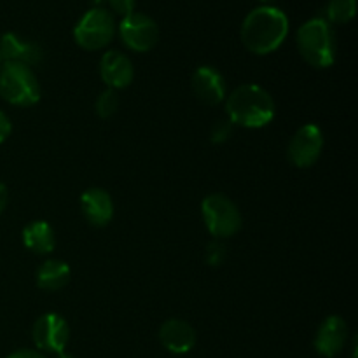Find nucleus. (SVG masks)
Returning a JSON list of instances; mask_svg holds the SVG:
<instances>
[{"label":"nucleus","mask_w":358,"mask_h":358,"mask_svg":"<svg viewBox=\"0 0 358 358\" xmlns=\"http://www.w3.org/2000/svg\"><path fill=\"white\" fill-rule=\"evenodd\" d=\"M23 243L34 254H51L56 245L55 231L45 220H34L23 229Z\"/></svg>","instance_id":"16"},{"label":"nucleus","mask_w":358,"mask_h":358,"mask_svg":"<svg viewBox=\"0 0 358 358\" xmlns=\"http://www.w3.org/2000/svg\"><path fill=\"white\" fill-rule=\"evenodd\" d=\"M0 58L3 62L23 63L31 69L42 62L44 52H42L41 45H37L35 42L27 41L13 31H7L0 37Z\"/></svg>","instance_id":"13"},{"label":"nucleus","mask_w":358,"mask_h":358,"mask_svg":"<svg viewBox=\"0 0 358 358\" xmlns=\"http://www.w3.org/2000/svg\"><path fill=\"white\" fill-rule=\"evenodd\" d=\"M56 358H72V357L65 352H59V353H56Z\"/></svg>","instance_id":"26"},{"label":"nucleus","mask_w":358,"mask_h":358,"mask_svg":"<svg viewBox=\"0 0 358 358\" xmlns=\"http://www.w3.org/2000/svg\"><path fill=\"white\" fill-rule=\"evenodd\" d=\"M259 2H262V3H266V6H268V3L275 2V0H259Z\"/></svg>","instance_id":"27"},{"label":"nucleus","mask_w":358,"mask_h":358,"mask_svg":"<svg viewBox=\"0 0 358 358\" xmlns=\"http://www.w3.org/2000/svg\"><path fill=\"white\" fill-rule=\"evenodd\" d=\"M0 62H2V58H0Z\"/></svg>","instance_id":"29"},{"label":"nucleus","mask_w":358,"mask_h":358,"mask_svg":"<svg viewBox=\"0 0 358 358\" xmlns=\"http://www.w3.org/2000/svg\"><path fill=\"white\" fill-rule=\"evenodd\" d=\"M119 103H121V100H119L117 91L107 87V90L101 91L100 96L96 98V114L100 115L101 119L112 117V115L117 112Z\"/></svg>","instance_id":"19"},{"label":"nucleus","mask_w":358,"mask_h":358,"mask_svg":"<svg viewBox=\"0 0 358 358\" xmlns=\"http://www.w3.org/2000/svg\"><path fill=\"white\" fill-rule=\"evenodd\" d=\"M103 2V0H93V3H101Z\"/></svg>","instance_id":"28"},{"label":"nucleus","mask_w":358,"mask_h":358,"mask_svg":"<svg viewBox=\"0 0 358 358\" xmlns=\"http://www.w3.org/2000/svg\"><path fill=\"white\" fill-rule=\"evenodd\" d=\"M231 133H233V122L226 119V121H219L213 124L212 131H210V138H212L213 143H224L229 140Z\"/></svg>","instance_id":"21"},{"label":"nucleus","mask_w":358,"mask_h":358,"mask_svg":"<svg viewBox=\"0 0 358 358\" xmlns=\"http://www.w3.org/2000/svg\"><path fill=\"white\" fill-rule=\"evenodd\" d=\"M110 9L114 10L119 16H128V14L135 13V3L136 0H107Z\"/></svg>","instance_id":"22"},{"label":"nucleus","mask_w":358,"mask_h":358,"mask_svg":"<svg viewBox=\"0 0 358 358\" xmlns=\"http://www.w3.org/2000/svg\"><path fill=\"white\" fill-rule=\"evenodd\" d=\"M7 201H9V192H7L6 185L0 182V215H2V212L6 210Z\"/></svg>","instance_id":"25"},{"label":"nucleus","mask_w":358,"mask_h":358,"mask_svg":"<svg viewBox=\"0 0 358 358\" xmlns=\"http://www.w3.org/2000/svg\"><path fill=\"white\" fill-rule=\"evenodd\" d=\"M205 259L210 266H220L226 261V247H224L219 240L212 241V243L206 247Z\"/></svg>","instance_id":"20"},{"label":"nucleus","mask_w":358,"mask_h":358,"mask_svg":"<svg viewBox=\"0 0 358 358\" xmlns=\"http://www.w3.org/2000/svg\"><path fill=\"white\" fill-rule=\"evenodd\" d=\"M70 327L65 318L58 313H45L38 318L31 329V339L42 352H65L69 345Z\"/></svg>","instance_id":"8"},{"label":"nucleus","mask_w":358,"mask_h":358,"mask_svg":"<svg viewBox=\"0 0 358 358\" xmlns=\"http://www.w3.org/2000/svg\"><path fill=\"white\" fill-rule=\"evenodd\" d=\"M159 341L164 348L175 355L191 352L196 345V331L191 324L178 318H170L159 329Z\"/></svg>","instance_id":"15"},{"label":"nucleus","mask_w":358,"mask_h":358,"mask_svg":"<svg viewBox=\"0 0 358 358\" xmlns=\"http://www.w3.org/2000/svg\"><path fill=\"white\" fill-rule=\"evenodd\" d=\"M70 276H72V271L66 262L49 259L42 262L41 268L37 269V285L48 292H56L70 282Z\"/></svg>","instance_id":"17"},{"label":"nucleus","mask_w":358,"mask_h":358,"mask_svg":"<svg viewBox=\"0 0 358 358\" xmlns=\"http://www.w3.org/2000/svg\"><path fill=\"white\" fill-rule=\"evenodd\" d=\"M289 34V17L275 6H261L247 14L241 24V41L254 55L276 51Z\"/></svg>","instance_id":"1"},{"label":"nucleus","mask_w":358,"mask_h":358,"mask_svg":"<svg viewBox=\"0 0 358 358\" xmlns=\"http://www.w3.org/2000/svg\"><path fill=\"white\" fill-rule=\"evenodd\" d=\"M201 213L206 229L217 240L234 236L243 224L238 206L226 194H219V192L203 199Z\"/></svg>","instance_id":"5"},{"label":"nucleus","mask_w":358,"mask_h":358,"mask_svg":"<svg viewBox=\"0 0 358 358\" xmlns=\"http://www.w3.org/2000/svg\"><path fill=\"white\" fill-rule=\"evenodd\" d=\"M192 91L206 105H219L227 96L226 79L213 66H199L192 73Z\"/></svg>","instance_id":"12"},{"label":"nucleus","mask_w":358,"mask_h":358,"mask_svg":"<svg viewBox=\"0 0 358 358\" xmlns=\"http://www.w3.org/2000/svg\"><path fill=\"white\" fill-rule=\"evenodd\" d=\"M348 341V325L338 315L325 318L315 338V350L325 358H334L345 350Z\"/></svg>","instance_id":"10"},{"label":"nucleus","mask_w":358,"mask_h":358,"mask_svg":"<svg viewBox=\"0 0 358 358\" xmlns=\"http://www.w3.org/2000/svg\"><path fill=\"white\" fill-rule=\"evenodd\" d=\"M119 35L124 45L131 51H150L159 41V28L156 21L143 13H131L119 23Z\"/></svg>","instance_id":"7"},{"label":"nucleus","mask_w":358,"mask_h":358,"mask_svg":"<svg viewBox=\"0 0 358 358\" xmlns=\"http://www.w3.org/2000/svg\"><path fill=\"white\" fill-rule=\"evenodd\" d=\"M0 96L16 107H31L41 100V84L30 66L6 62L0 69Z\"/></svg>","instance_id":"4"},{"label":"nucleus","mask_w":358,"mask_h":358,"mask_svg":"<svg viewBox=\"0 0 358 358\" xmlns=\"http://www.w3.org/2000/svg\"><path fill=\"white\" fill-rule=\"evenodd\" d=\"M226 114L233 124L262 128L275 117V100L257 84L238 86L226 100Z\"/></svg>","instance_id":"2"},{"label":"nucleus","mask_w":358,"mask_h":358,"mask_svg":"<svg viewBox=\"0 0 358 358\" xmlns=\"http://www.w3.org/2000/svg\"><path fill=\"white\" fill-rule=\"evenodd\" d=\"M324 150V133L317 124H304L289 143V159L297 168H310Z\"/></svg>","instance_id":"9"},{"label":"nucleus","mask_w":358,"mask_h":358,"mask_svg":"<svg viewBox=\"0 0 358 358\" xmlns=\"http://www.w3.org/2000/svg\"><path fill=\"white\" fill-rule=\"evenodd\" d=\"M357 13V0H329L325 9V20L329 23H348Z\"/></svg>","instance_id":"18"},{"label":"nucleus","mask_w":358,"mask_h":358,"mask_svg":"<svg viewBox=\"0 0 358 358\" xmlns=\"http://www.w3.org/2000/svg\"><path fill=\"white\" fill-rule=\"evenodd\" d=\"M80 210L84 219L96 227H105L114 217V201L101 187H91L80 196Z\"/></svg>","instance_id":"14"},{"label":"nucleus","mask_w":358,"mask_h":358,"mask_svg":"<svg viewBox=\"0 0 358 358\" xmlns=\"http://www.w3.org/2000/svg\"><path fill=\"white\" fill-rule=\"evenodd\" d=\"M301 56L315 69H327L336 62V35L325 17H311L297 30Z\"/></svg>","instance_id":"3"},{"label":"nucleus","mask_w":358,"mask_h":358,"mask_svg":"<svg viewBox=\"0 0 358 358\" xmlns=\"http://www.w3.org/2000/svg\"><path fill=\"white\" fill-rule=\"evenodd\" d=\"M100 77L110 90H124L135 77L131 59L121 51H107L100 59Z\"/></svg>","instance_id":"11"},{"label":"nucleus","mask_w":358,"mask_h":358,"mask_svg":"<svg viewBox=\"0 0 358 358\" xmlns=\"http://www.w3.org/2000/svg\"><path fill=\"white\" fill-rule=\"evenodd\" d=\"M115 35L114 14L105 7L87 10L73 28V38L86 51H98L112 42Z\"/></svg>","instance_id":"6"},{"label":"nucleus","mask_w":358,"mask_h":358,"mask_svg":"<svg viewBox=\"0 0 358 358\" xmlns=\"http://www.w3.org/2000/svg\"><path fill=\"white\" fill-rule=\"evenodd\" d=\"M7 358H45L41 352L37 350H17V352L10 353Z\"/></svg>","instance_id":"24"},{"label":"nucleus","mask_w":358,"mask_h":358,"mask_svg":"<svg viewBox=\"0 0 358 358\" xmlns=\"http://www.w3.org/2000/svg\"><path fill=\"white\" fill-rule=\"evenodd\" d=\"M10 131H13V122H10L9 115L6 112L0 110V143H3L9 138Z\"/></svg>","instance_id":"23"}]
</instances>
